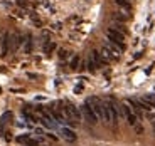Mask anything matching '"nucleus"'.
Segmentation results:
<instances>
[{
  "instance_id": "f257e3e1",
  "label": "nucleus",
  "mask_w": 155,
  "mask_h": 146,
  "mask_svg": "<svg viewBox=\"0 0 155 146\" xmlns=\"http://www.w3.org/2000/svg\"><path fill=\"white\" fill-rule=\"evenodd\" d=\"M81 111H83V116H84V119L88 121L89 124H94V123L98 121V116L94 114V111H93V108H91V104H89V103H84V104H83Z\"/></svg>"
},
{
  "instance_id": "20e7f679",
  "label": "nucleus",
  "mask_w": 155,
  "mask_h": 146,
  "mask_svg": "<svg viewBox=\"0 0 155 146\" xmlns=\"http://www.w3.org/2000/svg\"><path fill=\"white\" fill-rule=\"evenodd\" d=\"M69 65H71V67H73V69H78V65H79V57H78V56H74V57L71 59Z\"/></svg>"
},
{
  "instance_id": "7ed1b4c3",
  "label": "nucleus",
  "mask_w": 155,
  "mask_h": 146,
  "mask_svg": "<svg viewBox=\"0 0 155 146\" xmlns=\"http://www.w3.org/2000/svg\"><path fill=\"white\" fill-rule=\"evenodd\" d=\"M127 121H128L130 126H135V124H137V116L133 114V113H130V114L127 116Z\"/></svg>"
},
{
  "instance_id": "39448f33",
  "label": "nucleus",
  "mask_w": 155,
  "mask_h": 146,
  "mask_svg": "<svg viewBox=\"0 0 155 146\" xmlns=\"http://www.w3.org/2000/svg\"><path fill=\"white\" fill-rule=\"evenodd\" d=\"M152 124H153V126H155V121H152Z\"/></svg>"
},
{
  "instance_id": "f03ea898",
  "label": "nucleus",
  "mask_w": 155,
  "mask_h": 146,
  "mask_svg": "<svg viewBox=\"0 0 155 146\" xmlns=\"http://www.w3.org/2000/svg\"><path fill=\"white\" fill-rule=\"evenodd\" d=\"M62 135H64V138H66V139H69V141H73V139L76 138V136H74V133L71 129H68V128H64V129H62Z\"/></svg>"
}]
</instances>
